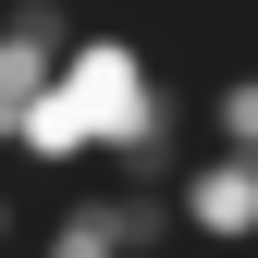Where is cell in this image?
I'll list each match as a JSON object with an SVG mask.
<instances>
[{
    "instance_id": "6da1fadb",
    "label": "cell",
    "mask_w": 258,
    "mask_h": 258,
    "mask_svg": "<svg viewBox=\"0 0 258 258\" xmlns=\"http://www.w3.org/2000/svg\"><path fill=\"white\" fill-rule=\"evenodd\" d=\"M160 123H184V99L160 86V61L136 25H74V49H61V74L37 86V111L13 123V160L25 172H74V160H123L136 136Z\"/></svg>"
},
{
    "instance_id": "7a4b0ae2",
    "label": "cell",
    "mask_w": 258,
    "mask_h": 258,
    "mask_svg": "<svg viewBox=\"0 0 258 258\" xmlns=\"http://www.w3.org/2000/svg\"><path fill=\"white\" fill-rule=\"evenodd\" d=\"M172 221L197 246H258V148H197L172 172Z\"/></svg>"
},
{
    "instance_id": "3957f363",
    "label": "cell",
    "mask_w": 258,
    "mask_h": 258,
    "mask_svg": "<svg viewBox=\"0 0 258 258\" xmlns=\"http://www.w3.org/2000/svg\"><path fill=\"white\" fill-rule=\"evenodd\" d=\"M61 49H74V0H13L0 13V160H13V123L37 111V86L61 74Z\"/></svg>"
},
{
    "instance_id": "277c9868",
    "label": "cell",
    "mask_w": 258,
    "mask_h": 258,
    "mask_svg": "<svg viewBox=\"0 0 258 258\" xmlns=\"http://www.w3.org/2000/svg\"><path fill=\"white\" fill-rule=\"evenodd\" d=\"M25 258H123V197H61Z\"/></svg>"
},
{
    "instance_id": "5b68a950",
    "label": "cell",
    "mask_w": 258,
    "mask_h": 258,
    "mask_svg": "<svg viewBox=\"0 0 258 258\" xmlns=\"http://www.w3.org/2000/svg\"><path fill=\"white\" fill-rule=\"evenodd\" d=\"M209 148H258V61L209 86Z\"/></svg>"
},
{
    "instance_id": "8992f818",
    "label": "cell",
    "mask_w": 258,
    "mask_h": 258,
    "mask_svg": "<svg viewBox=\"0 0 258 258\" xmlns=\"http://www.w3.org/2000/svg\"><path fill=\"white\" fill-rule=\"evenodd\" d=\"M13 234H25V197H13V184H0V258H13Z\"/></svg>"
}]
</instances>
